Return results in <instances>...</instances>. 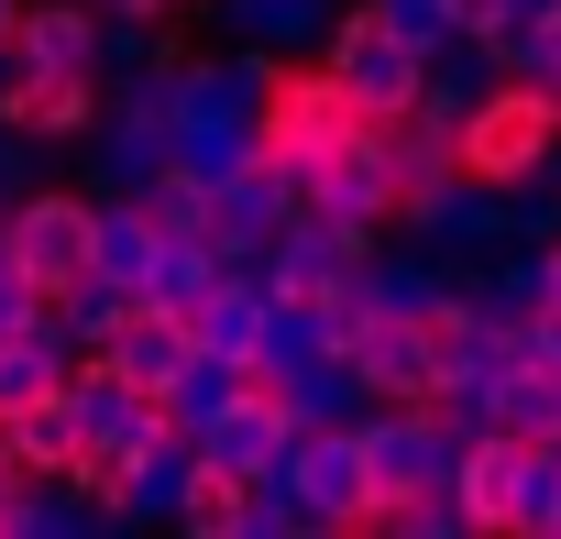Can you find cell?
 <instances>
[{"label":"cell","instance_id":"cell-37","mask_svg":"<svg viewBox=\"0 0 561 539\" xmlns=\"http://www.w3.org/2000/svg\"><path fill=\"white\" fill-rule=\"evenodd\" d=\"M176 12H187V0H176Z\"/></svg>","mask_w":561,"mask_h":539},{"label":"cell","instance_id":"cell-14","mask_svg":"<svg viewBox=\"0 0 561 539\" xmlns=\"http://www.w3.org/2000/svg\"><path fill=\"white\" fill-rule=\"evenodd\" d=\"M287 209H298V176L287 165H231V176H209V253L220 264H253L275 231H287Z\"/></svg>","mask_w":561,"mask_h":539},{"label":"cell","instance_id":"cell-11","mask_svg":"<svg viewBox=\"0 0 561 539\" xmlns=\"http://www.w3.org/2000/svg\"><path fill=\"white\" fill-rule=\"evenodd\" d=\"M298 209H320V220H342V231H397V144H386V122H364L331 165H309V187H298Z\"/></svg>","mask_w":561,"mask_h":539},{"label":"cell","instance_id":"cell-27","mask_svg":"<svg viewBox=\"0 0 561 539\" xmlns=\"http://www.w3.org/2000/svg\"><path fill=\"white\" fill-rule=\"evenodd\" d=\"M242 386H253V364H220V353H187V364H176V386H165L154 408H165L176 429H198V418H220V408H231Z\"/></svg>","mask_w":561,"mask_h":539},{"label":"cell","instance_id":"cell-7","mask_svg":"<svg viewBox=\"0 0 561 539\" xmlns=\"http://www.w3.org/2000/svg\"><path fill=\"white\" fill-rule=\"evenodd\" d=\"M275 484L309 506V539L375 528V484H364V440H353V418H342V429H298L287 462H275Z\"/></svg>","mask_w":561,"mask_h":539},{"label":"cell","instance_id":"cell-2","mask_svg":"<svg viewBox=\"0 0 561 539\" xmlns=\"http://www.w3.org/2000/svg\"><path fill=\"white\" fill-rule=\"evenodd\" d=\"M320 67L342 78V100H353L364 122H408V111H419V78H430V56H419V45L375 12V0H342V12H331Z\"/></svg>","mask_w":561,"mask_h":539},{"label":"cell","instance_id":"cell-21","mask_svg":"<svg viewBox=\"0 0 561 539\" xmlns=\"http://www.w3.org/2000/svg\"><path fill=\"white\" fill-rule=\"evenodd\" d=\"M100 353H111V364H122V375H133L144 397H165V386H176V364L198 353V331H187L176 309H144V298H133V320H122V331H111Z\"/></svg>","mask_w":561,"mask_h":539},{"label":"cell","instance_id":"cell-33","mask_svg":"<svg viewBox=\"0 0 561 539\" xmlns=\"http://www.w3.org/2000/svg\"><path fill=\"white\" fill-rule=\"evenodd\" d=\"M23 320H45V287L12 264V231H0V331H23Z\"/></svg>","mask_w":561,"mask_h":539},{"label":"cell","instance_id":"cell-3","mask_svg":"<svg viewBox=\"0 0 561 539\" xmlns=\"http://www.w3.org/2000/svg\"><path fill=\"white\" fill-rule=\"evenodd\" d=\"M100 187H144L154 165H176V45L122 67V89L100 100Z\"/></svg>","mask_w":561,"mask_h":539},{"label":"cell","instance_id":"cell-31","mask_svg":"<svg viewBox=\"0 0 561 539\" xmlns=\"http://www.w3.org/2000/svg\"><path fill=\"white\" fill-rule=\"evenodd\" d=\"M242 539H309V506L264 473V484H242Z\"/></svg>","mask_w":561,"mask_h":539},{"label":"cell","instance_id":"cell-24","mask_svg":"<svg viewBox=\"0 0 561 539\" xmlns=\"http://www.w3.org/2000/svg\"><path fill=\"white\" fill-rule=\"evenodd\" d=\"M484 418L495 429H517V440H561V364H495V386H484Z\"/></svg>","mask_w":561,"mask_h":539},{"label":"cell","instance_id":"cell-34","mask_svg":"<svg viewBox=\"0 0 561 539\" xmlns=\"http://www.w3.org/2000/svg\"><path fill=\"white\" fill-rule=\"evenodd\" d=\"M23 154H34V144H23L12 122H0V209H12V198H23Z\"/></svg>","mask_w":561,"mask_h":539},{"label":"cell","instance_id":"cell-9","mask_svg":"<svg viewBox=\"0 0 561 539\" xmlns=\"http://www.w3.org/2000/svg\"><path fill=\"white\" fill-rule=\"evenodd\" d=\"M397 231H408V242H430L440 264H495V253L517 242L506 187H484V176H440V187L397 198Z\"/></svg>","mask_w":561,"mask_h":539},{"label":"cell","instance_id":"cell-20","mask_svg":"<svg viewBox=\"0 0 561 539\" xmlns=\"http://www.w3.org/2000/svg\"><path fill=\"white\" fill-rule=\"evenodd\" d=\"M220 12V34L231 45H264V56H320V34H331V12L342 0H209Z\"/></svg>","mask_w":561,"mask_h":539},{"label":"cell","instance_id":"cell-16","mask_svg":"<svg viewBox=\"0 0 561 539\" xmlns=\"http://www.w3.org/2000/svg\"><path fill=\"white\" fill-rule=\"evenodd\" d=\"M12 67L23 78H100V0H23Z\"/></svg>","mask_w":561,"mask_h":539},{"label":"cell","instance_id":"cell-30","mask_svg":"<svg viewBox=\"0 0 561 539\" xmlns=\"http://www.w3.org/2000/svg\"><path fill=\"white\" fill-rule=\"evenodd\" d=\"M375 528H397V539H473V506H462V484H419V495H386Z\"/></svg>","mask_w":561,"mask_h":539},{"label":"cell","instance_id":"cell-23","mask_svg":"<svg viewBox=\"0 0 561 539\" xmlns=\"http://www.w3.org/2000/svg\"><path fill=\"white\" fill-rule=\"evenodd\" d=\"M517 429H473L462 451H451V484H462V506H473V528H506V506H517Z\"/></svg>","mask_w":561,"mask_h":539},{"label":"cell","instance_id":"cell-12","mask_svg":"<svg viewBox=\"0 0 561 539\" xmlns=\"http://www.w3.org/2000/svg\"><path fill=\"white\" fill-rule=\"evenodd\" d=\"M364 397L375 408H408V397H440V320L430 309H364V331L342 342Z\"/></svg>","mask_w":561,"mask_h":539},{"label":"cell","instance_id":"cell-4","mask_svg":"<svg viewBox=\"0 0 561 539\" xmlns=\"http://www.w3.org/2000/svg\"><path fill=\"white\" fill-rule=\"evenodd\" d=\"M353 133H364V111L342 100L331 67H287V56H275V78H264V165H287L309 187V165H331Z\"/></svg>","mask_w":561,"mask_h":539},{"label":"cell","instance_id":"cell-15","mask_svg":"<svg viewBox=\"0 0 561 539\" xmlns=\"http://www.w3.org/2000/svg\"><path fill=\"white\" fill-rule=\"evenodd\" d=\"M187 440H198V462H209V473H231V484H264L275 462H287V440H298V429H287V408H275L264 386H242V397H231L220 418H198Z\"/></svg>","mask_w":561,"mask_h":539},{"label":"cell","instance_id":"cell-28","mask_svg":"<svg viewBox=\"0 0 561 539\" xmlns=\"http://www.w3.org/2000/svg\"><path fill=\"white\" fill-rule=\"evenodd\" d=\"M506 539H561V440H528V451H517V506H506Z\"/></svg>","mask_w":561,"mask_h":539},{"label":"cell","instance_id":"cell-35","mask_svg":"<svg viewBox=\"0 0 561 539\" xmlns=\"http://www.w3.org/2000/svg\"><path fill=\"white\" fill-rule=\"evenodd\" d=\"M100 12H144V23H165V12H176V0H100Z\"/></svg>","mask_w":561,"mask_h":539},{"label":"cell","instance_id":"cell-29","mask_svg":"<svg viewBox=\"0 0 561 539\" xmlns=\"http://www.w3.org/2000/svg\"><path fill=\"white\" fill-rule=\"evenodd\" d=\"M0 440H12V462H23V473H78V429H67V386H56L45 408H23V418H0Z\"/></svg>","mask_w":561,"mask_h":539},{"label":"cell","instance_id":"cell-10","mask_svg":"<svg viewBox=\"0 0 561 539\" xmlns=\"http://www.w3.org/2000/svg\"><path fill=\"white\" fill-rule=\"evenodd\" d=\"M89 220H100V187H23L12 209H0V231H12V264L56 298L89 276Z\"/></svg>","mask_w":561,"mask_h":539},{"label":"cell","instance_id":"cell-8","mask_svg":"<svg viewBox=\"0 0 561 539\" xmlns=\"http://www.w3.org/2000/svg\"><path fill=\"white\" fill-rule=\"evenodd\" d=\"M353 440H364V484H375V506H386V495H419V484H451V451H462V429H451L430 397H408V408H364Z\"/></svg>","mask_w":561,"mask_h":539},{"label":"cell","instance_id":"cell-5","mask_svg":"<svg viewBox=\"0 0 561 539\" xmlns=\"http://www.w3.org/2000/svg\"><path fill=\"white\" fill-rule=\"evenodd\" d=\"M550 144H561V100H550V89H528V78H495V89H484V111L451 133L462 176H484V187H528V176L550 165Z\"/></svg>","mask_w":561,"mask_h":539},{"label":"cell","instance_id":"cell-19","mask_svg":"<svg viewBox=\"0 0 561 539\" xmlns=\"http://www.w3.org/2000/svg\"><path fill=\"white\" fill-rule=\"evenodd\" d=\"M264 397L287 408V429H342V418H364V408H375V397H364V375H353V353H309L298 375H275Z\"/></svg>","mask_w":561,"mask_h":539},{"label":"cell","instance_id":"cell-32","mask_svg":"<svg viewBox=\"0 0 561 539\" xmlns=\"http://www.w3.org/2000/svg\"><path fill=\"white\" fill-rule=\"evenodd\" d=\"M375 12L419 45V56H440V45H462V12H451V0H375Z\"/></svg>","mask_w":561,"mask_h":539},{"label":"cell","instance_id":"cell-17","mask_svg":"<svg viewBox=\"0 0 561 539\" xmlns=\"http://www.w3.org/2000/svg\"><path fill=\"white\" fill-rule=\"evenodd\" d=\"M100 78H23L12 67V89H0V122H12L23 144H89L100 133Z\"/></svg>","mask_w":561,"mask_h":539},{"label":"cell","instance_id":"cell-1","mask_svg":"<svg viewBox=\"0 0 561 539\" xmlns=\"http://www.w3.org/2000/svg\"><path fill=\"white\" fill-rule=\"evenodd\" d=\"M264 78H275L264 45L176 56V165L187 176H231V165L264 154Z\"/></svg>","mask_w":561,"mask_h":539},{"label":"cell","instance_id":"cell-13","mask_svg":"<svg viewBox=\"0 0 561 539\" xmlns=\"http://www.w3.org/2000/svg\"><path fill=\"white\" fill-rule=\"evenodd\" d=\"M364 253H375L364 231H342V220H320V209H287V231L253 253V276H264L275 298H331V287L364 276Z\"/></svg>","mask_w":561,"mask_h":539},{"label":"cell","instance_id":"cell-25","mask_svg":"<svg viewBox=\"0 0 561 539\" xmlns=\"http://www.w3.org/2000/svg\"><path fill=\"white\" fill-rule=\"evenodd\" d=\"M45 320L67 331V353H100V342L133 320V287H111V276H78V287H56V298H45Z\"/></svg>","mask_w":561,"mask_h":539},{"label":"cell","instance_id":"cell-22","mask_svg":"<svg viewBox=\"0 0 561 539\" xmlns=\"http://www.w3.org/2000/svg\"><path fill=\"white\" fill-rule=\"evenodd\" d=\"M67 331L56 320H23V331H0V418H23V408H45L56 386H67Z\"/></svg>","mask_w":561,"mask_h":539},{"label":"cell","instance_id":"cell-36","mask_svg":"<svg viewBox=\"0 0 561 539\" xmlns=\"http://www.w3.org/2000/svg\"><path fill=\"white\" fill-rule=\"evenodd\" d=\"M12 23H23V0H0V45H12Z\"/></svg>","mask_w":561,"mask_h":539},{"label":"cell","instance_id":"cell-18","mask_svg":"<svg viewBox=\"0 0 561 539\" xmlns=\"http://www.w3.org/2000/svg\"><path fill=\"white\" fill-rule=\"evenodd\" d=\"M264 320H275V287L253 276V264H220V287L187 309L198 353H220V364H253V353H264Z\"/></svg>","mask_w":561,"mask_h":539},{"label":"cell","instance_id":"cell-26","mask_svg":"<svg viewBox=\"0 0 561 539\" xmlns=\"http://www.w3.org/2000/svg\"><path fill=\"white\" fill-rule=\"evenodd\" d=\"M209 287H220V253H209V242H176V231H165V242H154V264H144V309H176V320H187V309H198Z\"/></svg>","mask_w":561,"mask_h":539},{"label":"cell","instance_id":"cell-6","mask_svg":"<svg viewBox=\"0 0 561 539\" xmlns=\"http://www.w3.org/2000/svg\"><path fill=\"white\" fill-rule=\"evenodd\" d=\"M67 429H78V484H100L133 440H154V429H165V408H154L111 353H78V364H67Z\"/></svg>","mask_w":561,"mask_h":539}]
</instances>
